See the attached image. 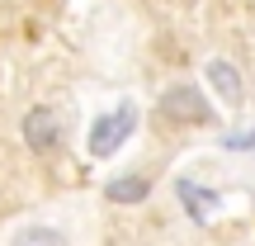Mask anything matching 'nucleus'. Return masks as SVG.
<instances>
[{"label": "nucleus", "mask_w": 255, "mask_h": 246, "mask_svg": "<svg viewBox=\"0 0 255 246\" xmlns=\"http://www.w3.org/2000/svg\"><path fill=\"white\" fill-rule=\"evenodd\" d=\"M175 194H180L184 213H189L194 223H203V218L213 213V204H218V194H213V190H203V185H194V180H180V185H175Z\"/></svg>", "instance_id": "5"}, {"label": "nucleus", "mask_w": 255, "mask_h": 246, "mask_svg": "<svg viewBox=\"0 0 255 246\" xmlns=\"http://www.w3.org/2000/svg\"><path fill=\"white\" fill-rule=\"evenodd\" d=\"M222 147H227V152H251V147H255V123L241 128V133H227V137H222Z\"/></svg>", "instance_id": "8"}, {"label": "nucleus", "mask_w": 255, "mask_h": 246, "mask_svg": "<svg viewBox=\"0 0 255 246\" xmlns=\"http://www.w3.org/2000/svg\"><path fill=\"white\" fill-rule=\"evenodd\" d=\"M208 85H213V90L222 95V104H227V109H237V104L246 100V85H241V71H237L232 62H222V57H218V62H208Z\"/></svg>", "instance_id": "4"}, {"label": "nucleus", "mask_w": 255, "mask_h": 246, "mask_svg": "<svg viewBox=\"0 0 255 246\" xmlns=\"http://www.w3.org/2000/svg\"><path fill=\"white\" fill-rule=\"evenodd\" d=\"M161 114L175 123H213V104L203 100V90L194 85H175V90L161 95Z\"/></svg>", "instance_id": "2"}, {"label": "nucleus", "mask_w": 255, "mask_h": 246, "mask_svg": "<svg viewBox=\"0 0 255 246\" xmlns=\"http://www.w3.org/2000/svg\"><path fill=\"white\" fill-rule=\"evenodd\" d=\"M57 114L52 109H28L24 114V142L33 147V152H52L57 147Z\"/></svg>", "instance_id": "3"}, {"label": "nucleus", "mask_w": 255, "mask_h": 246, "mask_svg": "<svg viewBox=\"0 0 255 246\" xmlns=\"http://www.w3.org/2000/svg\"><path fill=\"white\" fill-rule=\"evenodd\" d=\"M132 123H137V109H132V104H119L114 114L95 119V128H90V156H114L128 142Z\"/></svg>", "instance_id": "1"}, {"label": "nucleus", "mask_w": 255, "mask_h": 246, "mask_svg": "<svg viewBox=\"0 0 255 246\" xmlns=\"http://www.w3.org/2000/svg\"><path fill=\"white\" fill-rule=\"evenodd\" d=\"M109 204H142L146 194H151V180L146 175H119V180H109Z\"/></svg>", "instance_id": "6"}, {"label": "nucleus", "mask_w": 255, "mask_h": 246, "mask_svg": "<svg viewBox=\"0 0 255 246\" xmlns=\"http://www.w3.org/2000/svg\"><path fill=\"white\" fill-rule=\"evenodd\" d=\"M14 246H66V237L57 228H28V232H19Z\"/></svg>", "instance_id": "7"}]
</instances>
